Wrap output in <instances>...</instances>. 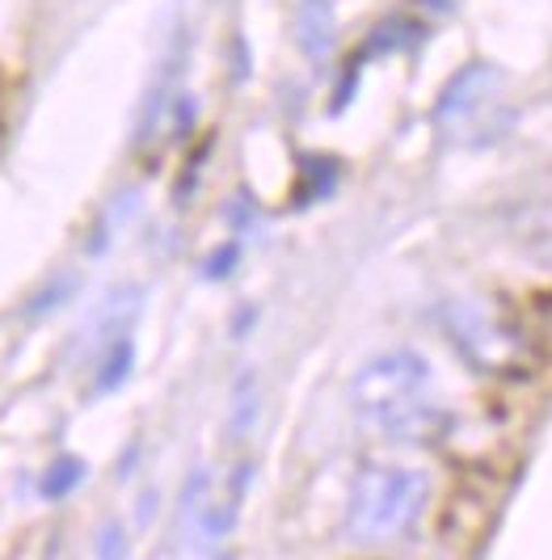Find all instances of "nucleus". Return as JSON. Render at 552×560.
<instances>
[{"label": "nucleus", "instance_id": "4", "mask_svg": "<svg viewBox=\"0 0 552 560\" xmlns=\"http://www.w3.org/2000/svg\"><path fill=\"white\" fill-rule=\"evenodd\" d=\"M84 477V464L81 459H59L47 468V477H43V493L47 498H64V493H72Z\"/></svg>", "mask_w": 552, "mask_h": 560}, {"label": "nucleus", "instance_id": "3", "mask_svg": "<svg viewBox=\"0 0 552 560\" xmlns=\"http://www.w3.org/2000/svg\"><path fill=\"white\" fill-rule=\"evenodd\" d=\"M435 118H439L442 136L451 143H464V148L502 140L510 131V122H515V97H510L506 72H497L490 63L464 68L456 81L442 89Z\"/></svg>", "mask_w": 552, "mask_h": 560}, {"label": "nucleus", "instance_id": "1", "mask_svg": "<svg viewBox=\"0 0 552 560\" xmlns=\"http://www.w3.org/2000/svg\"><path fill=\"white\" fill-rule=\"evenodd\" d=\"M350 405L363 425H371L392 443H422L442 421L435 375L414 350H388L363 363L350 384Z\"/></svg>", "mask_w": 552, "mask_h": 560}, {"label": "nucleus", "instance_id": "2", "mask_svg": "<svg viewBox=\"0 0 552 560\" xmlns=\"http://www.w3.org/2000/svg\"><path fill=\"white\" fill-rule=\"evenodd\" d=\"M430 502V480L417 468L401 464H376L355 480L350 510H346V527L363 544H388L396 535H405L422 518V510Z\"/></svg>", "mask_w": 552, "mask_h": 560}]
</instances>
